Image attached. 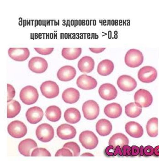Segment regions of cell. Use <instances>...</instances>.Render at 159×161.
Instances as JSON below:
<instances>
[{"mask_svg": "<svg viewBox=\"0 0 159 161\" xmlns=\"http://www.w3.org/2000/svg\"><path fill=\"white\" fill-rule=\"evenodd\" d=\"M82 49L79 48H63L61 54L66 59L73 60L77 58L81 55Z\"/></svg>", "mask_w": 159, "mask_h": 161, "instance_id": "f1b7e54d", "label": "cell"}, {"mask_svg": "<svg viewBox=\"0 0 159 161\" xmlns=\"http://www.w3.org/2000/svg\"><path fill=\"white\" fill-rule=\"evenodd\" d=\"M125 130L129 136L134 138L141 137L144 134V130L140 124L135 121H130L125 125Z\"/></svg>", "mask_w": 159, "mask_h": 161, "instance_id": "ac0fdd59", "label": "cell"}, {"mask_svg": "<svg viewBox=\"0 0 159 161\" xmlns=\"http://www.w3.org/2000/svg\"><path fill=\"white\" fill-rule=\"evenodd\" d=\"M117 155H119L120 156H123L122 149L121 148V147H120L119 146H117L116 149H115L113 156H116Z\"/></svg>", "mask_w": 159, "mask_h": 161, "instance_id": "60d3db41", "label": "cell"}, {"mask_svg": "<svg viewBox=\"0 0 159 161\" xmlns=\"http://www.w3.org/2000/svg\"><path fill=\"white\" fill-rule=\"evenodd\" d=\"M57 134L62 140H70L74 138L77 130L74 127L67 124H62L57 129Z\"/></svg>", "mask_w": 159, "mask_h": 161, "instance_id": "5bb4252c", "label": "cell"}, {"mask_svg": "<svg viewBox=\"0 0 159 161\" xmlns=\"http://www.w3.org/2000/svg\"><path fill=\"white\" fill-rule=\"evenodd\" d=\"M45 116L48 120L52 122H56L60 120L61 111L60 108L55 106L48 107L45 111Z\"/></svg>", "mask_w": 159, "mask_h": 161, "instance_id": "4316f807", "label": "cell"}, {"mask_svg": "<svg viewBox=\"0 0 159 161\" xmlns=\"http://www.w3.org/2000/svg\"><path fill=\"white\" fill-rule=\"evenodd\" d=\"M140 152H139V155H140V156H143L144 155V147L143 146H140Z\"/></svg>", "mask_w": 159, "mask_h": 161, "instance_id": "f6af8a7d", "label": "cell"}, {"mask_svg": "<svg viewBox=\"0 0 159 161\" xmlns=\"http://www.w3.org/2000/svg\"><path fill=\"white\" fill-rule=\"evenodd\" d=\"M144 61V56L140 51L136 49H130L126 53L124 58L125 64L131 68L139 66Z\"/></svg>", "mask_w": 159, "mask_h": 161, "instance_id": "6da1fadb", "label": "cell"}, {"mask_svg": "<svg viewBox=\"0 0 159 161\" xmlns=\"http://www.w3.org/2000/svg\"><path fill=\"white\" fill-rule=\"evenodd\" d=\"M80 93L75 88H70L66 89L63 92L62 97L65 102L68 104H74L77 102L80 99Z\"/></svg>", "mask_w": 159, "mask_h": 161, "instance_id": "44dd1931", "label": "cell"}, {"mask_svg": "<svg viewBox=\"0 0 159 161\" xmlns=\"http://www.w3.org/2000/svg\"><path fill=\"white\" fill-rule=\"evenodd\" d=\"M82 111L86 119L94 120L98 117L100 112L99 105L96 101L89 100L84 103L82 106Z\"/></svg>", "mask_w": 159, "mask_h": 161, "instance_id": "277c9868", "label": "cell"}, {"mask_svg": "<svg viewBox=\"0 0 159 161\" xmlns=\"http://www.w3.org/2000/svg\"><path fill=\"white\" fill-rule=\"evenodd\" d=\"M43 112L42 109L37 106H34L28 109L26 113L27 120L32 124H36L42 120Z\"/></svg>", "mask_w": 159, "mask_h": 161, "instance_id": "e0dca14e", "label": "cell"}, {"mask_svg": "<svg viewBox=\"0 0 159 161\" xmlns=\"http://www.w3.org/2000/svg\"><path fill=\"white\" fill-rule=\"evenodd\" d=\"M34 49L39 54L43 55H47L50 54L53 51L54 48H38V47H34Z\"/></svg>", "mask_w": 159, "mask_h": 161, "instance_id": "d590c367", "label": "cell"}, {"mask_svg": "<svg viewBox=\"0 0 159 161\" xmlns=\"http://www.w3.org/2000/svg\"><path fill=\"white\" fill-rule=\"evenodd\" d=\"M96 130L99 135L105 136L111 133L112 126L109 120L103 119L98 120L96 124Z\"/></svg>", "mask_w": 159, "mask_h": 161, "instance_id": "603a6c76", "label": "cell"}, {"mask_svg": "<svg viewBox=\"0 0 159 161\" xmlns=\"http://www.w3.org/2000/svg\"><path fill=\"white\" fill-rule=\"evenodd\" d=\"M40 91L44 97L52 99L58 96L60 89L56 83L52 81H46L40 86Z\"/></svg>", "mask_w": 159, "mask_h": 161, "instance_id": "9c48e42d", "label": "cell"}, {"mask_svg": "<svg viewBox=\"0 0 159 161\" xmlns=\"http://www.w3.org/2000/svg\"><path fill=\"white\" fill-rule=\"evenodd\" d=\"M77 74V71L73 67L66 65L60 69L57 75L58 78L62 81H69L73 80Z\"/></svg>", "mask_w": 159, "mask_h": 161, "instance_id": "2e32d148", "label": "cell"}, {"mask_svg": "<svg viewBox=\"0 0 159 161\" xmlns=\"http://www.w3.org/2000/svg\"><path fill=\"white\" fill-rule=\"evenodd\" d=\"M51 154L46 149L36 148L31 153L32 157H51Z\"/></svg>", "mask_w": 159, "mask_h": 161, "instance_id": "d6a6232c", "label": "cell"}, {"mask_svg": "<svg viewBox=\"0 0 159 161\" xmlns=\"http://www.w3.org/2000/svg\"><path fill=\"white\" fill-rule=\"evenodd\" d=\"M89 49L93 53H101L103 52V51L106 49L105 47H103V48H89Z\"/></svg>", "mask_w": 159, "mask_h": 161, "instance_id": "b9f144b4", "label": "cell"}, {"mask_svg": "<svg viewBox=\"0 0 159 161\" xmlns=\"http://www.w3.org/2000/svg\"><path fill=\"white\" fill-rule=\"evenodd\" d=\"M117 85L123 92H131L136 88L137 83L130 76L122 75L117 79Z\"/></svg>", "mask_w": 159, "mask_h": 161, "instance_id": "8fae6325", "label": "cell"}, {"mask_svg": "<svg viewBox=\"0 0 159 161\" xmlns=\"http://www.w3.org/2000/svg\"><path fill=\"white\" fill-rule=\"evenodd\" d=\"M115 150V149L114 148L113 146H112V145H109V146L106 148V149H105V154H106L107 156H113Z\"/></svg>", "mask_w": 159, "mask_h": 161, "instance_id": "f35d334b", "label": "cell"}, {"mask_svg": "<svg viewBox=\"0 0 159 161\" xmlns=\"http://www.w3.org/2000/svg\"><path fill=\"white\" fill-rule=\"evenodd\" d=\"M80 142L85 148L93 150L97 147L98 139L96 135L90 130H86L80 134Z\"/></svg>", "mask_w": 159, "mask_h": 161, "instance_id": "3957f363", "label": "cell"}, {"mask_svg": "<svg viewBox=\"0 0 159 161\" xmlns=\"http://www.w3.org/2000/svg\"><path fill=\"white\" fill-rule=\"evenodd\" d=\"M156 156L159 157V146L156 147L154 149V153Z\"/></svg>", "mask_w": 159, "mask_h": 161, "instance_id": "7bdbcfd3", "label": "cell"}, {"mask_svg": "<svg viewBox=\"0 0 159 161\" xmlns=\"http://www.w3.org/2000/svg\"><path fill=\"white\" fill-rule=\"evenodd\" d=\"M139 80L144 83H150L154 81L157 77V71L154 68L146 66L141 68L138 74Z\"/></svg>", "mask_w": 159, "mask_h": 161, "instance_id": "ba28073f", "label": "cell"}, {"mask_svg": "<svg viewBox=\"0 0 159 161\" xmlns=\"http://www.w3.org/2000/svg\"><path fill=\"white\" fill-rule=\"evenodd\" d=\"M114 69V64L112 61L104 59L99 63L98 65V73L101 75L106 76L110 75Z\"/></svg>", "mask_w": 159, "mask_h": 161, "instance_id": "d4e9b609", "label": "cell"}, {"mask_svg": "<svg viewBox=\"0 0 159 161\" xmlns=\"http://www.w3.org/2000/svg\"><path fill=\"white\" fill-rule=\"evenodd\" d=\"M98 93L100 97L106 101L114 100L117 97V89L109 83L103 84L99 88Z\"/></svg>", "mask_w": 159, "mask_h": 161, "instance_id": "7c38bea8", "label": "cell"}, {"mask_svg": "<svg viewBox=\"0 0 159 161\" xmlns=\"http://www.w3.org/2000/svg\"><path fill=\"white\" fill-rule=\"evenodd\" d=\"M144 153L145 156H151L154 153V149L150 146H147L144 149Z\"/></svg>", "mask_w": 159, "mask_h": 161, "instance_id": "8d00e7d4", "label": "cell"}, {"mask_svg": "<svg viewBox=\"0 0 159 161\" xmlns=\"http://www.w3.org/2000/svg\"><path fill=\"white\" fill-rule=\"evenodd\" d=\"M146 130L148 135L151 137H156L158 135V119L153 117L148 121L146 125Z\"/></svg>", "mask_w": 159, "mask_h": 161, "instance_id": "f546056e", "label": "cell"}, {"mask_svg": "<svg viewBox=\"0 0 159 161\" xmlns=\"http://www.w3.org/2000/svg\"><path fill=\"white\" fill-rule=\"evenodd\" d=\"M21 107L20 103L15 100L8 102L7 104V117L13 118L16 117L20 113Z\"/></svg>", "mask_w": 159, "mask_h": 161, "instance_id": "83f0119b", "label": "cell"}, {"mask_svg": "<svg viewBox=\"0 0 159 161\" xmlns=\"http://www.w3.org/2000/svg\"><path fill=\"white\" fill-rule=\"evenodd\" d=\"M37 139L43 142H48L54 137V130L52 126L47 123L40 125L36 130Z\"/></svg>", "mask_w": 159, "mask_h": 161, "instance_id": "5b68a950", "label": "cell"}, {"mask_svg": "<svg viewBox=\"0 0 159 161\" xmlns=\"http://www.w3.org/2000/svg\"><path fill=\"white\" fill-rule=\"evenodd\" d=\"M64 148L69 149L72 153L73 156L78 157L80 153V147L77 143L71 142L66 143L63 146Z\"/></svg>", "mask_w": 159, "mask_h": 161, "instance_id": "1f68e13d", "label": "cell"}, {"mask_svg": "<svg viewBox=\"0 0 159 161\" xmlns=\"http://www.w3.org/2000/svg\"><path fill=\"white\" fill-rule=\"evenodd\" d=\"M38 97L39 95L37 89L31 86L23 88L20 93L21 101L27 105H31L36 103Z\"/></svg>", "mask_w": 159, "mask_h": 161, "instance_id": "7a4b0ae2", "label": "cell"}, {"mask_svg": "<svg viewBox=\"0 0 159 161\" xmlns=\"http://www.w3.org/2000/svg\"><path fill=\"white\" fill-rule=\"evenodd\" d=\"M134 99L136 104L141 108L149 107L153 101L151 93L145 89H140L137 91L134 94Z\"/></svg>", "mask_w": 159, "mask_h": 161, "instance_id": "8992f818", "label": "cell"}, {"mask_svg": "<svg viewBox=\"0 0 159 161\" xmlns=\"http://www.w3.org/2000/svg\"><path fill=\"white\" fill-rule=\"evenodd\" d=\"M105 115L110 118H117L121 115L122 107L120 104L112 103L105 106L104 109Z\"/></svg>", "mask_w": 159, "mask_h": 161, "instance_id": "7402d4cb", "label": "cell"}, {"mask_svg": "<svg viewBox=\"0 0 159 161\" xmlns=\"http://www.w3.org/2000/svg\"><path fill=\"white\" fill-rule=\"evenodd\" d=\"M8 130L10 135L15 138L24 137L28 131L26 125L19 120H15L11 122L8 126Z\"/></svg>", "mask_w": 159, "mask_h": 161, "instance_id": "52a82bcc", "label": "cell"}, {"mask_svg": "<svg viewBox=\"0 0 159 161\" xmlns=\"http://www.w3.org/2000/svg\"><path fill=\"white\" fill-rule=\"evenodd\" d=\"M48 67L47 61L40 57L32 58L28 62L30 70L36 74H42L46 71Z\"/></svg>", "mask_w": 159, "mask_h": 161, "instance_id": "30bf717a", "label": "cell"}, {"mask_svg": "<svg viewBox=\"0 0 159 161\" xmlns=\"http://www.w3.org/2000/svg\"><path fill=\"white\" fill-rule=\"evenodd\" d=\"M123 156H131V147L128 145H125L122 149Z\"/></svg>", "mask_w": 159, "mask_h": 161, "instance_id": "74e56055", "label": "cell"}, {"mask_svg": "<svg viewBox=\"0 0 159 161\" xmlns=\"http://www.w3.org/2000/svg\"><path fill=\"white\" fill-rule=\"evenodd\" d=\"M15 93L16 92L14 87L10 84H7V102L13 100L15 97Z\"/></svg>", "mask_w": 159, "mask_h": 161, "instance_id": "e575fe53", "label": "cell"}, {"mask_svg": "<svg viewBox=\"0 0 159 161\" xmlns=\"http://www.w3.org/2000/svg\"><path fill=\"white\" fill-rule=\"evenodd\" d=\"M55 157H72L73 156L72 153L68 148L63 147L62 148L56 152L55 155Z\"/></svg>", "mask_w": 159, "mask_h": 161, "instance_id": "836d02e7", "label": "cell"}, {"mask_svg": "<svg viewBox=\"0 0 159 161\" xmlns=\"http://www.w3.org/2000/svg\"><path fill=\"white\" fill-rule=\"evenodd\" d=\"M142 109L141 107L133 102L128 104L125 107V114L131 118L138 117L142 113Z\"/></svg>", "mask_w": 159, "mask_h": 161, "instance_id": "4dcf8cb0", "label": "cell"}, {"mask_svg": "<svg viewBox=\"0 0 159 161\" xmlns=\"http://www.w3.org/2000/svg\"><path fill=\"white\" fill-rule=\"evenodd\" d=\"M95 62L92 57L88 56L82 58L78 63V68L83 73H89L94 69Z\"/></svg>", "mask_w": 159, "mask_h": 161, "instance_id": "ffe728a7", "label": "cell"}, {"mask_svg": "<svg viewBox=\"0 0 159 161\" xmlns=\"http://www.w3.org/2000/svg\"><path fill=\"white\" fill-rule=\"evenodd\" d=\"M140 149L136 146H133L131 147L132 156H137L139 154Z\"/></svg>", "mask_w": 159, "mask_h": 161, "instance_id": "ab89813d", "label": "cell"}, {"mask_svg": "<svg viewBox=\"0 0 159 161\" xmlns=\"http://www.w3.org/2000/svg\"><path fill=\"white\" fill-rule=\"evenodd\" d=\"M129 143L128 139L125 135L121 133H117L113 135L109 141V145H112L116 149L117 146L120 147L121 148L124 146L128 145Z\"/></svg>", "mask_w": 159, "mask_h": 161, "instance_id": "cb8c5ba5", "label": "cell"}, {"mask_svg": "<svg viewBox=\"0 0 159 161\" xmlns=\"http://www.w3.org/2000/svg\"><path fill=\"white\" fill-rule=\"evenodd\" d=\"M77 85L79 88L84 90H93L97 87V81L94 78L86 75H82L78 78Z\"/></svg>", "mask_w": 159, "mask_h": 161, "instance_id": "9a60e30c", "label": "cell"}, {"mask_svg": "<svg viewBox=\"0 0 159 161\" xmlns=\"http://www.w3.org/2000/svg\"><path fill=\"white\" fill-rule=\"evenodd\" d=\"M8 53L12 59L19 62H23L27 60L30 56V52L27 47H11L9 49Z\"/></svg>", "mask_w": 159, "mask_h": 161, "instance_id": "4fadbf2b", "label": "cell"}, {"mask_svg": "<svg viewBox=\"0 0 159 161\" xmlns=\"http://www.w3.org/2000/svg\"><path fill=\"white\" fill-rule=\"evenodd\" d=\"M37 147V143L34 140L31 139H26L19 143V150L20 154L24 156H31V151Z\"/></svg>", "mask_w": 159, "mask_h": 161, "instance_id": "d6986e66", "label": "cell"}, {"mask_svg": "<svg viewBox=\"0 0 159 161\" xmlns=\"http://www.w3.org/2000/svg\"><path fill=\"white\" fill-rule=\"evenodd\" d=\"M82 157H94V155L91 153H86L83 154L81 155Z\"/></svg>", "mask_w": 159, "mask_h": 161, "instance_id": "ee69618b", "label": "cell"}, {"mask_svg": "<svg viewBox=\"0 0 159 161\" xmlns=\"http://www.w3.org/2000/svg\"><path fill=\"white\" fill-rule=\"evenodd\" d=\"M64 118L65 121L68 123L76 124L81 120V113L76 108H69L65 112Z\"/></svg>", "mask_w": 159, "mask_h": 161, "instance_id": "484cf974", "label": "cell"}]
</instances>
